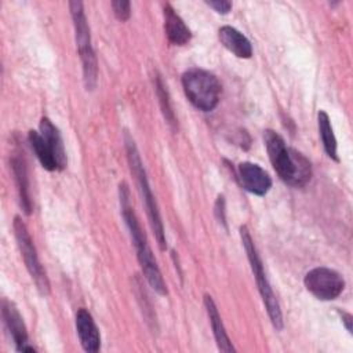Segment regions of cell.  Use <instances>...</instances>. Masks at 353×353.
Instances as JSON below:
<instances>
[{
	"mask_svg": "<svg viewBox=\"0 0 353 353\" xmlns=\"http://www.w3.org/2000/svg\"><path fill=\"white\" fill-rule=\"evenodd\" d=\"M205 4L214 8L219 14H228L232 8V3L228 0H211V1H205Z\"/></svg>",
	"mask_w": 353,
	"mask_h": 353,
	"instance_id": "22",
	"label": "cell"
},
{
	"mask_svg": "<svg viewBox=\"0 0 353 353\" xmlns=\"http://www.w3.org/2000/svg\"><path fill=\"white\" fill-rule=\"evenodd\" d=\"M28 139L43 168L47 171H58V163L55 160V156L41 134L39 131L30 130L28 134Z\"/></svg>",
	"mask_w": 353,
	"mask_h": 353,
	"instance_id": "17",
	"label": "cell"
},
{
	"mask_svg": "<svg viewBox=\"0 0 353 353\" xmlns=\"http://www.w3.org/2000/svg\"><path fill=\"white\" fill-rule=\"evenodd\" d=\"M182 87L189 102L203 112H211L219 102L221 83L215 74L203 69H189L182 74Z\"/></svg>",
	"mask_w": 353,
	"mask_h": 353,
	"instance_id": "5",
	"label": "cell"
},
{
	"mask_svg": "<svg viewBox=\"0 0 353 353\" xmlns=\"http://www.w3.org/2000/svg\"><path fill=\"white\" fill-rule=\"evenodd\" d=\"M120 192V204H121V214L124 218V222L128 228V232L131 234V239L134 241V245L137 248V256L142 269V273L145 279L148 280L149 285L160 295L167 294V285L164 283V279L161 276V272L159 269V265L156 262V258L149 247L148 239L145 232L142 230L139 221L132 210V205L130 203V190L125 182L120 183L119 188Z\"/></svg>",
	"mask_w": 353,
	"mask_h": 353,
	"instance_id": "2",
	"label": "cell"
},
{
	"mask_svg": "<svg viewBox=\"0 0 353 353\" xmlns=\"http://www.w3.org/2000/svg\"><path fill=\"white\" fill-rule=\"evenodd\" d=\"M14 234L17 239V244L18 248L21 251V255L25 261L26 269L30 273L37 290L40 291L41 295H48L50 294V281L47 277L46 270L43 269L39 256H37V251L36 247L33 244V240L29 234V230L26 228V225L22 222V219L19 216L14 218Z\"/></svg>",
	"mask_w": 353,
	"mask_h": 353,
	"instance_id": "7",
	"label": "cell"
},
{
	"mask_svg": "<svg viewBox=\"0 0 353 353\" xmlns=\"http://www.w3.org/2000/svg\"><path fill=\"white\" fill-rule=\"evenodd\" d=\"M11 168L15 176L19 201L23 212L26 215H30L32 212V200L29 196V181H28V171L23 161V157L19 156V153H14L11 157Z\"/></svg>",
	"mask_w": 353,
	"mask_h": 353,
	"instance_id": "16",
	"label": "cell"
},
{
	"mask_svg": "<svg viewBox=\"0 0 353 353\" xmlns=\"http://www.w3.org/2000/svg\"><path fill=\"white\" fill-rule=\"evenodd\" d=\"M219 41L222 46L229 50L232 54H234L239 58H251L252 55V46L250 40L239 32L236 28L232 26H222L218 32Z\"/></svg>",
	"mask_w": 353,
	"mask_h": 353,
	"instance_id": "13",
	"label": "cell"
},
{
	"mask_svg": "<svg viewBox=\"0 0 353 353\" xmlns=\"http://www.w3.org/2000/svg\"><path fill=\"white\" fill-rule=\"evenodd\" d=\"M163 15H164V32L168 41L174 46L186 44L192 37L190 29L185 25L183 19L175 12L171 4L168 3L164 4Z\"/></svg>",
	"mask_w": 353,
	"mask_h": 353,
	"instance_id": "12",
	"label": "cell"
},
{
	"mask_svg": "<svg viewBox=\"0 0 353 353\" xmlns=\"http://www.w3.org/2000/svg\"><path fill=\"white\" fill-rule=\"evenodd\" d=\"M69 10L74 26L76 44L83 65V80L85 90H94L98 80V63L97 57L91 46L90 26L84 14L81 1H69Z\"/></svg>",
	"mask_w": 353,
	"mask_h": 353,
	"instance_id": "6",
	"label": "cell"
},
{
	"mask_svg": "<svg viewBox=\"0 0 353 353\" xmlns=\"http://www.w3.org/2000/svg\"><path fill=\"white\" fill-rule=\"evenodd\" d=\"M204 306H205L210 323H211V328H212V332H214L218 349L222 350V352H228V353L229 352H234V347H233V345L230 342V338L228 336V332H226L225 325L222 323V319H221V314L218 312V307H216L212 296L208 295V294L204 295Z\"/></svg>",
	"mask_w": 353,
	"mask_h": 353,
	"instance_id": "15",
	"label": "cell"
},
{
	"mask_svg": "<svg viewBox=\"0 0 353 353\" xmlns=\"http://www.w3.org/2000/svg\"><path fill=\"white\" fill-rule=\"evenodd\" d=\"M339 313H341L342 321L345 323L346 330L352 334V314H349V313H346V312H339Z\"/></svg>",
	"mask_w": 353,
	"mask_h": 353,
	"instance_id": "23",
	"label": "cell"
},
{
	"mask_svg": "<svg viewBox=\"0 0 353 353\" xmlns=\"http://www.w3.org/2000/svg\"><path fill=\"white\" fill-rule=\"evenodd\" d=\"M156 92H157V97H159L161 112H163L167 123L172 128H175L176 127V119H175V114H174V110H172V106H171V102H170V95H168L167 87L163 83L161 76H156Z\"/></svg>",
	"mask_w": 353,
	"mask_h": 353,
	"instance_id": "19",
	"label": "cell"
},
{
	"mask_svg": "<svg viewBox=\"0 0 353 353\" xmlns=\"http://www.w3.org/2000/svg\"><path fill=\"white\" fill-rule=\"evenodd\" d=\"M214 211H215V216H216L218 222L226 228V215H225V197H223L222 194H219V196H218V199H216V201H215V207H214Z\"/></svg>",
	"mask_w": 353,
	"mask_h": 353,
	"instance_id": "21",
	"label": "cell"
},
{
	"mask_svg": "<svg viewBox=\"0 0 353 353\" xmlns=\"http://www.w3.org/2000/svg\"><path fill=\"white\" fill-rule=\"evenodd\" d=\"M317 123H319V132H320V138H321L325 153L334 161L338 163L339 157H338V152H336V139H335V135H334V130H332L330 117L324 110L319 112Z\"/></svg>",
	"mask_w": 353,
	"mask_h": 353,
	"instance_id": "18",
	"label": "cell"
},
{
	"mask_svg": "<svg viewBox=\"0 0 353 353\" xmlns=\"http://www.w3.org/2000/svg\"><path fill=\"white\" fill-rule=\"evenodd\" d=\"M263 141L269 160L283 182L294 188H302L310 181L312 165L309 160L301 152L288 148L280 134L265 130Z\"/></svg>",
	"mask_w": 353,
	"mask_h": 353,
	"instance_id": "1",
	"label": "cell"
},
{
	"mask_svg": "<svg viewBox=\"0 0 353 353\" xmlns=\"http://www.w3.org/2000/svg\"><path fill=\"white\" fill-rule=\"evenodd\" d=\"M240 239H241L243 247L245 250V254H247L252 274L255 277L259 294H261L262 301L266 306V312L269 314V319H270L273 327L280 331L283 328V314H281L280 303H279V301H277V298H276V295H274V292L270 287V283H269V280L266 277V273H265V269H263V263L261 261V256L258 254L255 243H254V240L250 234V230L245 225L240 226Z\"/></svg>",
	"mask_w": 353,
	"mask_h": 353,
	"instance_id": "4",
	"label": "cell"
},
{
	"mask_svg": "<svg viewBox=\"0 0 353 353\" xmlns=\"http://www.w3.org/2000/svg\"><path fill=\"white\" fill-rule=\"evenodd\" d=\"M112 8L119 21L124 22L130 18V14H131V3L130 1H124V0L112 1Z\"/></svg>",
	"mask_w": 353,
	"mask_h": 353,
	"instance_id": "20",
	"label": "cell"
},
{
	"mask_svg": "<svg viewBox=\"0 0 353 353\" xmlns=\"http://www.w3.org/2000/svg\"><path fill=\"white\" fill-rule=\"evenodd\" d=\"M76 330L83 349L88 353H95L101 347V335L98 327L85 309H79L76 313Z\"/></svg>",
	"mask_w": 353,
	"mask_h": 353,
	"instance_id": "11",
	"label": "cell"
},
{
	"mask_svg": "<svg viewBox=\"0 0 353 353\" xmlns=\"http://www.w3.org/2000/svg\"><path fill=\"white\" fill-rule=\"evenodd\" d=\"M39 132L44 138V141L48 143L50 149L52 150L55 160L58 163V171L63 170L66 167V153H65V146L62 137L59 134V130L52 124V121L48 117H41L40 125H39Z\"/></svg>",
	"mask_w": 353,
	"mask_h": 353,
	"instance_id": "14",
	"label": "cell"
},
{
	"mask_svg": "<svg viewBox=\"0 0 353 353\" xmlns=\"http://www.w3.org/2000/svg\"><path fill=\"white\" fill-rule=\"evenodd\" d=\"M237 178L243 189L256 196H265L272 188L270 175L255 163L244 161L239 164Z\"/></svg>",
	"mask_w": 353,
	"mask_h": 353,
	"instance_id": "9",
	"label": "cell"
},
{
	"mask_svg": "<svg viewBox=\"0 0 353 353\" xmlns=\"http://www.w3.org/2000/svg\"><path fill=\"white\" fill-rule=\"evenodd\" d=\"M306 290L320 301H331L341 295L345 288L343 277L330 268H314L305 274Z\"/></svg>",
	"mask_w": 353,
	"mask_h": 353,
	"instance_id": "8",
	"label": "cell"
},
{
	"mask_svg": "<svg viewBox=\"0 0 353 353\" xmlns=\"http://www.w3.org/2000/svg\"><path fill=\"white\" fill-rule=\"evenodd\" d=\"M1 316L4 320V324L15 343V347L18 352H23L25 346H28V332L23 323L22 316L19 314L15 305L7 299H3L1 302Z\"/></svg>",
	"mask_w": 353,
	"mask_h": 353,
	"instance_id": "10",
	"label": "cell"
},
{
	"mask_svg": "<svg viewBox=\"0 0 353 353\" xmlns=\"http://www.w3.org/2000/svg\"><path fill=\"white\" fill-rule=\"evenodd\" d=\"M124 141H125V149H127V157H128L130 168H131V172L135 175V179L138 182V188H139L142 200H143L145 207H146V212H148V216H149L150 226L153 229V233L156 236V240H157V244H159L160 250L164 251L165 247H167L165 232H164V226H163V221H161V216H160V211H159L156 199H154V196L152 193V189L149 186L146 171L143 168L142 160H141L138 149L135 146V142L127 132L124 135Z\"/></svg>",
	"mask_w": 353,
	"mask_h": 353,
	"instance_id": "3",
	"label": "cell"
}]
</instances>
